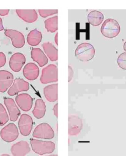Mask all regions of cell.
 Returning a JSON list of instances; mask_svg holds the SVG:
<instances>
[{
    "instance_id": "cell-1",
    "label": "cell",
    "mask_w": 126,
    "mask_h": 156,
    "mask_svg": "<svg viewBox=\"0 0 126 156\" xmlns=\"http://www.w3.org/2000/svg\"><path fill=\"white\" fill-rule=\"evenodd\" d=\"M121 28L118 22L112 18L107 19L102 24L100 32L102 34L109 38L116 37L120 32Z\"/></svg>"
},
{
    "instance_id": "cell-2",
    "label": "cell",
    "mask_w": 126,
    "mask_h": 156,
    "mask_svg": "<svg viewBox=\"0 0 126 156\" xmlns=\"http://www.w3.org/2000/svg\"><path fill=\"white\" fill-rule=\"evenodd\" d=\"M30 145L34 152L39 155L51 154L55 150V144L52 141H45L30 138Z\"/></svg>"
},
{
    "instance_id": "cell-3",
    "label": "cell",
    "mask_w": 126,
    "mask_h": 156,
    "mask_svg": "<svg viewBox=\"0 0 126 156\" xmlns=\"http://www.w3.org/2000/svg\"><path fill=\"white\" fill-rule=\"evenodd\" d=\"M95 49L93 45L88 43L80 44L75 51L76 58L82 62L91 60L94 56Z\"/></svg>"
},
{
    "instance_id": "cell-4",
    "label": "cell",
    "mask_w": 126,
    "mask_h": 156,
    "mask_svg": "<svg viewBox=\"0 0 126 156\" xmlns=\"http://www.w3.org/2000/svg\"><path fill=\"white\" fill-rule=\"evenodd\" d=\"M58 80V69L55 65L51 64L42 69L40 82L43 84L56 82Z\"/></svg>"
},
{
    "instance_id": "cell-5",
    "label": "cell",
    "mask_w": 126,
    "mask_h": 156,
    "mask_svg": "<svg viewBox=\"0 0 126 156\" xmlns=\"http://www.w3.org/2000/svg\"><path fill=\"white\" fill-rule=\"evenodd\" d=\"M32 136L38 138L52 139L54 137V132L49 124L41 123L35 128Z\"/></svg>"
},
{
    "instance_id": "cell-6",
    "label": "cell",
    "mask_w": 126,
    "mask_h": 156,
    "mask_svg": "<svg viewBox=\"0 0 126 156\" xmlns=\"http://www.w3.org/2000/svg\"><path fill=\"white\" fill-rule=\"evenodd\" d=\"M19 132L16 126L13 123H9L3 127L0 132L2 140L5 142L10 143L15 141L18 136Z\"/></svg>"
},
{
    "instance_id": "cell-7",
    "label": "cell",
    "mask_w": 126,
    "mask_h": 156,
    "mask_svg": "<svg viewBox=\"0 0 126 156\" xmlns=\"http://www.w3.org/2000/svg\"><path fill=\"white\" fill-rule=\"evenodd\" d=\"M18 127L22 135L25 136L29 135L33 127L32 117L27 114H23L18 121Z\"/></svg>"
},
{
    "instance_id": "cell-8",
    "label": "cell",
    "mask_w": 126,
    "mask_h": 156,
    "mask_svg": "<svg viewBox=\"0 0 126 156\" xmlns=\"http://www.w3.org/2000/svg\"><path fill=\"white\" fill-rule=\"evenodd\" d=\"M5 36L9 37L12 43V45L16 48H21L25 44V38L23 34L16 30L6 29L4 32Z\"/></svg>"
},
{
    "instance_id": "cell-9",
    "label": "cell",
    "mask_w": 126,
    "mask_h": 156,
    "mask_svg": "<svg viewBox=\"0 0 126 156\" xmlns=\"http://www.w3.org/2000/svg\"><path fill=\"white\" fill-rule=\"evenodd\" d=\"M83 127L82 120L75 115H70L68 118V134L70 136H76L81 131Z\"/></svg>"
},
{
    "instance_id": "cell-10",
    "label": "cell",
    "mask_w": 126,
    "mask_h": 156,
    "mask_svg": "<svg viewBox=\"0 0 126 156\" xmlns=\"http://www.w3.org/2000/svg\"><path fill=\"white\" fill-rule=\"evenodd\" d=\"M29 90V83L21 78H16L12 85L8 91V94L14 96L21 91H26Z\"/></svg>"
},
{
    "instance_id": "cell-11",
    "label": "cell",
    "mask_w": 126,
    "mask_h": 156,
    "mask_svg": "<svg viewBox=\"0 0 126 156\" xmlns=\"http://www.w3.org/2000/svg\"><path fill=\"white\" fill-rule=\"evenodd\" d=\"M15 101L18 107L24 112L29 111L33 104V99L27 93H22L17 95L15 98Z\"/></svg>"
},
{
    "instance_id": "cell-12",
    "label": "cell",
    "mask_w": 126,
    "mask_h": 156,
    "mask_svg": "<svg viewBox=\"0 0 126 156\" xmlns=\"http://www.w3.org/2000/svg\"><path fill=\"white\" fill-rule=\"evenodd\" d=\"M10 151L13 156H25L30 152V148L26 141H20L12 146Z\"/></svg>"
},
{
    "instance_id": "cell-13",
    "label": "cell",
    "mask_w": 126,
    "mask_h": 156,
    "mask_svg": "<svg viewBox=\"0 0 126 156\" xmlns=\"http://www.w3.org/2000/svg\"><path fill=\"white\" fill-rule=\"evenodd\" d=\"M26 62L24 55L20 52H16L12 55L9 60V66L14 72H19Z\"/></svg>"
},
{
    "instance_id": "cell-14",
    "label": "cell",
    "mask_w": 126,
    "mask_h": 156,
    "mask_svg": "<svg viewBox=\"0 0 126 156\" xmlns=\"http://www.w3.org/2000/svg\"><path fill=\"white\" fill-rule=\"evenodd\" d=\"M4 102L7 108L10 120L12 121H16L21 113V112L16 106L15 101L12 98H4Z\"/></svg>"
},
{
    "instance_id": "cell-15",
    "label": "cell",
    "mask_w": 126,
    "mask_h": 156,
    "mask_svg": "<svg viewBox=\"0 0 126 156\" xmlns=\"http://www.w3.org/2000/svg\"><path fill=\"white\" fill-rule=\"evenodd\" d=\"M13 82V74L6 70H0V92L5 93Z\"/></svg>"
},
{
    "instance_id": "cell-16",
    "label": "cell",
    "mask_w": 126,
    "mask_h": 156,
    "mask_svg": "<svg viewBox=\"0 0 126 156\" xmlns=\"http://www.w3.org/2000/svg\"><path fill=\"white\" fill-rule=\"evenodd\" d=\"M16 13L21 19L26 23H33L38 18V14L34 9H16Z\"/></svg>"
},
{
    "instance_id": "cell-17",
    "label": "cell",
    "mask_w": 126,
    "mask_h": 156,
    "mask_svg": "<svg viewBox=\"0 0 126 156\" xmlns=\"http://www.w3.org/2000/svg\"><path fill=\"white\" fill-rule=\"evenodd\" d=\"M39 73L40 69L38 66L33 63H27L24 66L23 71L24 77L29 80H33L38 78Z\"/></svg>"
},
{
    "instance_id": "cell-18",
    "label": "cell",
    "mask_w": 126,
    "mask_h": 156,
    "mask_svg": "<svg viewBox=\"0 0 126 156\" xmlns=\"http://www.w3.org/2000/svg\"><path fill=\"white\" fill-rule=\"evenodd\" d=\"M44 95L49 102H55L58 99V84H51L45 87L43 89Z\"/></svg>"
},
{
    "instance_id": "cell-19",
    "label": "cell",
    "mask_w": 126,
    "mask_h": 156,
    "mask_svg": "<svg viewBox=\"0 0 126 156\" xmlns=\"http://www.w3.org/2000/svg\"><path fill=\"white\" fill-rule=\"evenodd\" d=\"M31 57L40 67H43L48 62V58L40 48H33L31 50Z\"/></svg>"
},
{
    "instance_id": "cell-20",
    "label": "cell",
    "mask_w": 126,
    "mask_h": 156,
    "mask_svg": "<svg viewBox=\"0 0 126 156\" xmlns=\"http://www.w3.org/2000/svg\"><path fill=\"white\" fill-rule=\"evenodd\" d=\"M45 54L51 61H56L58 59V50L53 44L45 42L42 44Z\"/></svg>"
},
{
    "instance_id": "cell-21",
    "label": "cell",
    "mask_w": 126,
    "mask_h": 156,
    "mask_svg": "<svg viewBox=\"0 0 126 156\" xmlns=\"http://www.w3.org/2000/svg\"><path fill=\"white\" fill-rule=\"evenodd\" d=\"M42 40V34L40 31L35 29L31 30L27 36V41L30 46L38 45Z\"/></svg>"
},
{
    "instance_id": "cell-22",
    "label": "cell",
    "mask_w": 126,
    "mask_h": 156,
    "mask_svg": "<svg viewBox=\"0 0 126 156\" xmlns=\"http://www.w3.org/2000/svg\"><path fill=\"white\" fill-rule=\"evenodd\" d=\"M32 113L33 116L37 119L42 118L44 116L46 113V105L42 99H38L36 100Z\"/></svg>"
},
{
    "instance_id": "cell-23",
    "label": "cell",
    "mask_w": 126,
    "mask_h": 156,
    "mask_svg": "<svg viewBox=\"0 0 126 156\" xmlns=\"http://www.w3.org/2000/svg\"><path fill=\"white\" fill-rule=\"evenodd\" d=\"M87 18L89 23L92 26H97L102 23L103 15L99 11L93 10L88 13Z\"/></svg>"
},
{
    "instance_id": "cell-24",
    "label": "cell",
    "mask_w": 126,
    "mask_h": 156,
    "mask_svg": "<svg viewBox=\"0 0 126 156\" xmlns=\"http://www.w3.org/2000/svg\"><path fill=\"white\" fill-rule=\"evenodd\" d=\"M44 26L47 32L54 33L58 29V16L49 18L44 21Z\"/></svg>"
},
{
    "instance_id": "cell-25",
    "label": "cell",
    "mask_w": 126,
    "mask_h": 156,
    "mask_svg": "<svg viewBox=\"0 0 126 156\" xmlns=\"http://www.w3.org/2000/svg\"><path fill=\"white\" fill-rule=\"evenodd\" d=\"M9 121V116L4 107L0 103V126H4Z\"/></svg>"
},
{
    "instance_id": "cell-26",
    "label": "cell",
    "mask_w": 126,
    "mask_h": 156,
    "mask_svg": "<svg viewBox=\"0 0 126 156\" xmlns=\"http://www.w3.org/2000/svg\"><path fill=\"white\" fill-rule=\"evenodd\" d=\"M38 12L42 18H46L58 13L57 9H39Z\"/></svg>"
},
{
    "instance_id": "cell-27",
    "label": "cell",
    "mask_w": 126,
    "mask_h": 156,
    "mask_svg": "<svg viewBox=\"0 0 126 156\" xmlns=\"http://www.w3.org/2000/svg\"><path fill=\"white\" fill-rule=\"evenodd\" d=\"M117 62L121 68L126 70V52H123L119 55Z\"/></svg>"
},
{
    "instance_id": "cell-28",
    "label": "cell",
    "mask_w": 126,
    "mask_h": 156,
    "mask_svg": "<svg viewBox=\"0 0 126 156\" xmlns=\"http://www.w3.org/2000/svg\"><path fill=\"white\" fill-rule=\"evenodd\" d=\"M6 63V57L5 54L2 52H0V68L4 66Z\"/></svg>"
},
{
    "instance_id": "cell-29",
    "label": "cell",
    "mask_w": 126,
    "mask_h": 156,
    "mask_svg": "<svg viewBox=\"0 0 126 156\" xmlns=\"http://www.w3.org/2000/svg\"><path fill=\"white\" fill-rule=\"evenodd\" d=\"M74 75V71L70 66H68V82H70L72 79Z\"/></svg>"
},
{
    "instance_id": "cell-30",
    "label": "cell",
    "mask_w": 126,
    "mask_h": 156,
    "mask_svg": "<svg viewBox=\"0 0 126 156\" xmlns=\"http://www.w3.org/2000/svg\"><path fill=\"white\" fill-rule=\"evenodd\" d=\"M9 9H0V15L1 16H5L9 14Z\"/></svg>"
},
{
    "instance_id": "cell-31",
    "label": "cell",
    "mask_w": 126,
    "mask_h": 156,
    "mask_svg": "<svg viewBox=\"0 0 126 156\" xmlns=\"http://www.w3.org/2000/svg\"><path fill=\"white\" fill-rule=\"evenodd\" d=\"M53 111H54V115L55 116L56 118H58V104H55V105L54 106L53 108Z\"/></svg>"
},
{
    "instance_id": "cell-32",
    "label": "cell",
    "mask_w": 126,
    "mask_h": 156,
    "mask_svg": "<svg viewBox=\"0 0 126 156\" xmlns=\"http://www.w3.org/2000/svg\"><path fill=\"white\" fill-rule=\"evenodd\" d=\"M2 30H4V27H3V24H2V19L0 18V31H2Z\"/></svg>"
},
{
    "instance_id": "cell-33",
    "label": "cell",
    "mask_w": 126,
    "mask_h": 156,
    "mask_svg": "<svg viewBox=\"0 0 126 156\" xmlns=\"http://www.w3.org/2000/svg\"><path fill=\"white\" fill-rule=\"evenodd\" d=\"M55 41L57 45H58V33H57L55 35Z\"/></svg>"
},
{
    "instance_id": "cell-34",
    "label": "cell",
    "mask_w": 126,
    "mask_h": 156,
    "mask_svg": "<svg viewBox=\"0 0 126 156\" xmlns=\"http://www.w3.org/2000/svg\"><path fill=\"white\" fill-rule=\"evenodd\" d=\"M124 51L126 52V41L124 43Z\"/></svg>"
}]
</instances>
